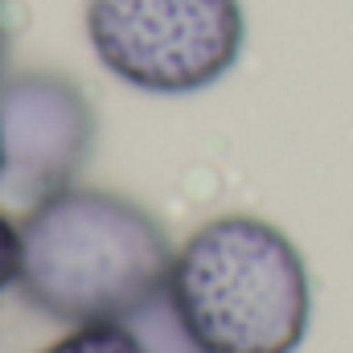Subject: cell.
Masks as SVG:
<instances>
[{
  "mask_svg": "<svg viewBox=\"0 0 353 353\" xmlns=\"http://www.w3.org/2000/svg\"><path fill=\"white\" fill-rule=\"evenodd\" d=\"M173 243L140 201L70 185L21 218L17 292L58 325L140 321L165 304Z\"/></svg>",
  "mask_w": 353,
  "mask_h": 353,
  "instance_id": "obj_1",
  "label": "cell"
},
{
  "mask_svg": "<svg viewBox=\"0 0 353 353\" xmlns=\"http://www.w3.org/2000/svg\"><path fill=\"white\" fill-rule=\"evenodd\" d=\"M4 58H8V25H4V0H0V74H4Z\"/></svg>",
  "mask_w": 353,
  "mask_h": 353,
  "instance_id": "obj_7",
  "label": "cell"
},
{
  "mask_svg": "<svg viewBox=\"0 0 353 353\" xmlns=\"http://www.w3.org/2000/svg\"><path fill=\"white\" fill-rule=\"evenodd\" d=\"M17 271H21V222H12L0 210V296L17 288Z\"/></svg>",
  "mask_w": 353,
  "mask_h": 353,
  "instance_id": "obj_6",
  "label": "cell"
},
{
  "mask_svg": "<svg viewBox=\"0 0 353 353\" xmlns=\"http://www.w3.org/2000/svg\"><path fill=\"white\" fill-rule=\"evenodd\" d=\"M41 353H152L136 321H94V325H70L54 345Z\"/></svg>",
  "mask_w": 353,
  "mask_h": 353,
  "instance_id": "obj_5",
  "label": "cell"
},
{
  "mask_svg": "<svg viewBox=\"0 0 353 353\" xmlns=\"http://www.w3.org/2000/svg\"><path fill=\"white\" fill-rule=\"evenodd\" d=\"M0 193L21 210L74 185L94 148V107L62 74H0Z\"/></svg>",
  "mask_w": 353,
  "mask_h": 353,
  "instance_id": "obj_4",
  "label": "cell"
},
{
  "mask_svg": "<svg viewBox=\"0 0 353 353\" xmlns=\"http://www.w3.org/2000/svg\"><path fill=\"white\" fill-rule=\"evenodd\" d=\"M165 308L193 353H296L312 321V279L275 222L218 214L173 251Z\"/></svg>",
  "mask_w": 353,
  "mask_h": 353,
  "instance_id": "obj_2",
  "label": "cell"
},
{
  "mask_svg": "<svg viewBox=\"0 0 353 353\" xmlns=\"http://www.w3.org/2000/svg\"><path fill=\"white\" fill-rule=\"evenodd\" d=\"M99 66L144 94H197L226 79L247 41L243 0H87Z\"/></svg>",
  "mask_w": 353,
  "mask_h": 353,
  "instance_id": "obj_3",
  "label": "cell"
},
{
  "mask_svg": "<svg viewBox=\"0 0 353 353\" xmlns=\"http://www.w3.org/2000/svg\"><path fill=\"white\" fill-rule=\"evenodd\" d=\"M0 169H4V148H0Z\"/></svg>",
  "mask_w": 353,
  "mask_h": 353,
  "instance_id": "obj_8",
  "label": "cell"
}]
</instances>
